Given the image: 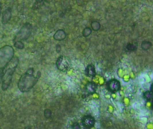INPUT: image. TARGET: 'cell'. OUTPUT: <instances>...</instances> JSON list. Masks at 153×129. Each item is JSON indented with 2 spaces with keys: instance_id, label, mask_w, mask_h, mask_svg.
I'll list each match as a JSON object with an SVG mask.
<instances>
[{
  "instance_id": "cell-16",
  "label": "cell",
  "mask_w": 153,
  "mask_h": 129,
  "mask_svg": "<svg viewBox=\"0 0 153 129\" xmlns=\"http://www.w3.org/2000/svg\"><path fill=\"white\" fill-rule=\"evenodd\" d=\"M52 115V112L49 109H46L44 111V116L47 119L50 118Z\"/></svg>"
},
{
  "instance_id": "cell-9",
  "label": "cell",
  "mask_w": 153,
  "mask_h": 129,
  "mask_svg": "<svg viewBox=\"0 0 153 129\" xmlns=\"http://www.w3.org/2000/svg\"><path fill=\"white\" fill-rule=\"evenodd\" d=\"M97 86L94 82H89L86 85V89L89 93L93 94L96 92Z\"/></svg>"
},
{
  "instance_id": "cell-8",
  "label": "cell",
  "mask_w": 153,
  "mask_h": 129,
  "mask_svg": "<svg viewBox=\"0 0 153 129\" xmlns=\"http://www.w3.org/2000/svg\"><path fill=\"white\" fill-rule=\"evenodd\" d=\"M86 74L89 77H94L96 75V69L94 66L90 64L86 67L85 69Z\"/></svg>"
},
{
  "instance_id": "cell-1",
  "label": "cell",
  "mask_w": 153,
  "mask_h": 129,
  "mask_svg": "<svg viewBox=\"0 0 153 129\" xmlns=\"http://www.w3.org/2000/svg\"><path fill=\"white\" fill-rule=\"evenodd\" d=\"M41 76L40 71L35 75L33 68H30L20 78L18 83V88L22 93L29 92L37 84Z\"/></svg>"
},
{
  "instance_id": "cell-5",
  "label": "cell",
  "mask_w": 153,
  "mask_h": 129,
  "mask_svg": "<svg viewBox=\"0 0 153 129\" xmlns=\"http://www.w3.org/2000/svg\"><path fill=\"white\" fill-rule=\"evenodd\" d=\"M58 69L60 71L65 72L68 71L70 67V63L67 57L61 56L58 57L56 62Z\"/></svg>"
},
{
  "instance_id": "cell-2",
  "label": "cell",
  "mask_w": 153,
  "mask_h": 129,
  "mask_svg": "<svg viewBox=\"0 0 153 129\" xmlns=\"http://www.w3.org/2000/svg\"><path fill=\"white\" fill-rule=\"evenodd\" d=\"M19 59L14 57L2 70V89L6 91L12 82L13 75L18 65Z\"/></svg>"
},
{
  "instance_id": "cell-17",
  "label": "cell",
  "mask_w": 153,
  "mask_h": 129,
  "mask_svg": "<svg viewBox=\"0 0 153 129\" xmlns=\"http://www.w3.org/2000/svg\"><path fill=\"white\" fill-rule=\"evenodd\" d=\"M42 1H37L34 3V5L32 6L33 9H37L39 8V7L42 6L43 5V3Z\"/></svg>"
},
{
  "instance_id": "cell-15",
  "label": "cell",
  "mask_w": 153,
  "mask_h": 129,
  "mask_svg": "<svg viewBox=\"0 0 153 129\" xmlns=\"http://www.w3.org/2000/svg\"><path fill=\"white\" fill-rule=\"evenodd\" d=\"M126 48L129 51H135L137 49V46L136 45L133 44H129L126 46Z\"/></svg>"
},
{
  "instance_id": "cell-13",
  "label": "cell",
  "mask_w": 153,
  "mask_h": 129,
  "mask_svg": "<svg viewBox=\"0 0 153 129\" xmlns=\"http://www.w3.org/2000/svg\"><path fill=\"white\" fill-rule=\"evenodd\" d=\"M144 98L147 101H150L152 98V92L150 91H146L145 92L143 95Z\"/></svg>"
},
{
  "instance_id": "cell-3",
  "label": "cell",
  "mask_w": 153,
  "mask_h": 129,
  "mask_svg": "<svg viewBox=\"0 0 153 129\" xmlns=\"http://www.w3.org/2000/svg\"><path fill=\"white\" fill-rule=\"evenodd\" d=\"M14 50L11 46H5L0 49V69H3L13 57Z\"/></svg>"
},
{
  "instance_id": "cell-10",
  "label": "cell",
  "mask_w": 153,
  "mask_h": 129,
  "mask_svg": "<svg viewBox=\"0 0 153 129\" xmlns=\"http://www.w3.org/2000/svg\"><path fill=\"white\" fill-rule=\"evenodd\" d=\"M66 37L65 32L62 30H59L54 35V38L57 41H62L64 40Z\"/></svg>"
},
{
  "instance_id": "cell-6",
  "label": "cell",
  "mask_w": 153,
  "mask_h": 129,
  "mask_svg": "<svg viewBox=\"0 0 153 129\" xmlns=\"http://www.w3.org/2000/svg\"><path fill=\"white\" fill-rule=\"evenodd\" d=\"M107 88L111 93H116L121 88V83L117 79H111L107 83Z\"/></svg>"
},
{
  "instance_id": "cell-18",
  "label": "cell",
  "mask_w": 153,
  "mask_h": 129,
  "mask_svg": "<svg viewBox=\"0 0 153 129\" xmlns=\"http://www.w3.org/2000/svg\"><path fill=\"white\" fill-rule=\"evenodd\" d=\"M14 46L16 48H18V49H22L24 48V45L23 43H22L21 42L18 41L16 42V43L14 44Z\"/></svg>"
},
{
  "instance_id": "cell-20",
  "label": "cell",
  "mask_w": 153,
  "mask_h": 129,
  "mask_svg": "<svg viewBox=\"0 0 153 129\" xmlns=\"http://www.w3.org/2000/svg\"><path fill=\"white\" fill-rule=\"evenodd\" d=\"M2 81V70H0V84Z\"/></svg>"
},
{
  "instance_id": "cell-11",
  "label": "cell",
  "mask_w": 153,
  "mask_h": 129,
  "mask_svg": "<svg viewBox=\"0 0 153 129\" xmlns=\"http://www.w3.org/2000/svg\"><path fill=\"white\" fill-rule=\"evenodd\" d=\"M151 46H152V43L150 42L145 41L142 42L141 48L144 50H148L151 48Z\"/></svg>"
},
{
  "instance_id": "cell-19",
  "label": "cell",
  "mask_w": 153,
  "mask_h": 129,
  "mask_svg": "<svg viewBox=\"0 0 153 129\" xmlns=\"http://www.w3.org/2000/svg\"><path fill=\"white\" fill-rule=\"evenodd\" d=\"M74 129H80V125L78 124H74Z\"/></svg>"
},
{
  "instance_id": "cell-12",
  "label": "cell",
  "mask_w": 153,
  "mask_h": 129,
  "mask_svg": "<svg viewBox=\"0 0 153 129\" xmlns=\"http://www.w3.org/2000/svg\"><path fill=\"white\" fill-rule=\"evenodd\" d=\"M91 26H92V29L94 31H98L100 29L101 25L99 22H97V21L93 22L91 24Z\"/></svg>"
},
{
  "instance_id": "cell-14",
  "label": "cell",
  "mask_w": 153,
  "mask_h": 129,
  "mask_svg": "<svg viewBox=\"0 0 153 129\" xmlns=\"http://www.w3.org/2000/svg\"><path fill=\"white\" fill-rule=\"evenodd\" d=\"M92 33V30L89 28H85L83 32V35L84 36L87 37L91 34Z\"/></svg>"
},
{
  "instance_id": "cell-21",
  "label": "cell",
  "mask_w": 153,
  "mask_h": 129,
  "mask_svg": "<svg viewBox=\"0 0 153 129\" xmlns=\"http://www.w3.org/2000/svg\"><path fill=\"white\" fill-rule=\"evenodd\" d=\"M24 129H32L31 128H30V127H26V128H25Z\"/></svg>"
},
{
  "instance_id": "cell-4",
  "label": "cell",
  "mask_w": 153,
  "mask_h": 129,
  "mask_svg": "<svg viewBox=\"0 0 153 129\" xmlns=\"http://www.w3.org/2000/svg\"><path fill=\"white\" fill-rule=\"evenodd\" d=\"M32 31V25L29 23H26L17 34L14 41L16 42L27 40L31 35Z\"/></svg>"
},
{
  "instance_id": "cell-7",
  "label": "cell",
  "mask_w": 153,
  "mask_h": 129,
  "mask_svg": "<svg viewBox=\"0 0 153 129\" xmlns=\"http://www.w3.org/2000/svg\"><path fill=\"white\" fill-rule=\"evenodd\" d=\"M82 123L85 127L90 128L94 126L95 120L92 116L87 115L83 118Z\"/></svg>"
}]
</instances>
